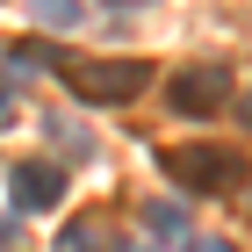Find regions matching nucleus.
I'll return each mask as SVG.
<instances>
[{
  "label": "nucleus",
  "instance_id": "obj_1",
  "mask_svg": "<svg viewBox=\"0 0 252 252\" xmlns=\"http://www.w3.org/2000/svg\"><path fill=\"white\" fill-rule=\"evenodd\" d=\"M152 87V65L144 58H79L72 65V94L79 101H130Z\"/></svg>",
  "mask_w": 252,
  "mask_h": 252
},
{
  "label": "nucleus",
  "instance_id": "obj_2",
  "mask_svg": "<svg viewBox=\"0 0 252 252\" xmlns=\"http://www.w3.org/2000/svg\"><path fill=\"white\" fill-rule=\"evenodd\" d=\"M7 194H15L22 216H43V209H58V202H65V173L51 166V158H22L15 173H7Z\"/></svg>",
  "mask_w": 252,
  "mask_h": 252
},
{
  "label": "nucleus",
  "instance_id": "obj_3",
  "mask_svg": "<svg viewBox=\"0 0 252 252\" xmlns=\"http://www.w3.org/2000/svg\"><path fill=\"white\" fill-rule=\"evenodd\" d=\"M223 87H231V72H223V65H188V72L173 79V108L180 116H216V108H223Z\"/></svg>",
  "mask_w": 252,
  "mask_h": 252
},
{
  "label": "nucleus",
  "instance_id": "obj_4",
  "mask_svg": "<svg viewBox=\"0 0 252 252\" xmlns=\"http://www.w3.org/2000/svg\"><path fill=\"white\" fill-rule=\"evenodd\" d=\"M166 173L188 180V188H231V180H238V158L231 152H188V144H173V152H166Z\"/></svg>",
  "mask_w": 252,
  "mask_h": 252
},
{
  "label": "nucleus",
  "instance_id": "obj_5",
  "mask_svg": "<svg viewBox=\"0 0 252 252\" xmlns=\"http://www.w3.org/2000/svg\"><path fill=\"white\" fill-rule=\"evenodd\" d=\"M108 238H101V223H65L58 231V252H101Z\"/></svg>",
  "mask_w": 252,
  "mask_h": 252
},
{
  "label": "nucleus",
  "instance_id": "obj_6",
  "mask_svg": "<svg viewBox=\"0 0 252 252\" xmlns=\"http://www.w3.org/2000/svg\"><path fill=\"white\" fill-rule=\"evenodd\" d=\"M152 231H158V238H180L188 223H180V209H166V202H158V209H152Z\"/></svg>",
  "mask_w": 252,
  "mask_h": 252
},
{
  "label": "nucleus",
  "instance_id": "obj_7",
  "mask_svg": "<svg viewBox=\"0 0 252 252\" xmlns=\"http://www.w3.org/2000/svg\"><path fill=\"white\" fill-rule=\"evenodd\" d=\"M188 252H238L231 238H188Z\"/></svg>",
  "mask_w": 252,
  "mask_h": 252
},
{
  "label": "nucleus",
  "instance_id": "obj_8",
  "mask_svg": "<svg viewBox=\"0 0 252 252\" xmlns=\"http://www.w3.org/2000/svg\"><path fill=\"white\" fill-rule=\"evenodd\" d=\"M7 123H15V94L0 87V130H7Z\"/></svg>",
  "mask_w": 252,
  "mask_h": 252
},
{
  "label": "nucleus",
  "instance_id": "obj_9",
  "mask_svg": "<svg viewBox=\"0 0 252 252\" xmlns=\"http://www.w3.org/2000/svg\"><path fill=\"white\" fill-rule=\"evenodd\" d=\"M238 116H245V123H252V94H245V101H238Z\"/></svg>",
  "mask_w": 252,
  "mask_h": 252
},
{
  "label": "nucleus",
  "instance_id": "obj_10",
  "mask_svg": "<svg viewBox=\"0 0 252 252\" xmlns=\"http://www.w3.org/2000/svg\"><path fill=\"white\" fill-rule=\"evenodd\" d=\"M116 7H144V0H116Z\"/></svg>",
  "mask_w": 252,
  "mask_h": 252
}]
</instances>
